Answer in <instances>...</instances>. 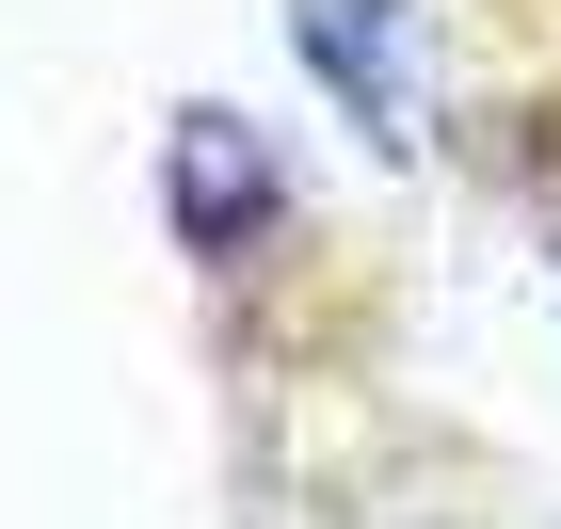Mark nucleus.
Segmentation results:
<instances>
[{"label":"nucleus","mask_w":561,"mask_h":529,"mask_svg":"<svg viewBox=\"0 0 561 529\" xmlns=\"http://www.w3.org/2000/svg\"><path fill=\"white\" fill-rule=\"evenodd\" d=\"M289 16H305V65L337 81V113L401 161V145H417V96H401V0H289Z\"/></svg>","instance_id":"nucleus-1"},{"label":"nucleus","mask_w":561,"mask_h":529,"mask_svg":"<svg viewBox=\"0 0 561 529\" xmlns=\"http://www.w3.org/2000/svg\"><path fill=\"white\" fill-rule=\"evenodd\" d=\"M161 176H176V225H193V241H257L273 225V145L241 129V113H176Z\"/></svg>","instance_id":"nucleus-2"}]
</instances>
